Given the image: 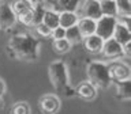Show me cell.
I'll return each instance as SVG.
<instances>
[{"mask_svg":"<svg viewBox=\"0 0 131 114\" xmlns=\"http://www.w3.org/2000/svg\"><path fill=\"white\" fill-rule=\"evenodd\" d=\"M112 38L116 39L120 45H126V44L131 42V27L117 22L116 27H115Z\"/></svg>","mask_w":131,"mask_h":114,"instance_id":"4fadbf2b","label":"cell"},{"mask_svg":"<svg viewBox=\"0 0 131 114\" xmlns=\"http://www.w3.org/2000/svg\"><path fill=\"white\" fill-rule=\"evenodd\" d=\"M48 76L52 86L57 91L68 92L70 88V71L64 60H55L48 67Z\"/></svg>","mask_w":131,"mask_h":114,"instance_id":"3957f363","label":"cell"},{"mask_svg":"<svg viewBox=\"0 0 131 114\" xmlns=\"http://www.w3.org/2000/svg\"><path fill=\"white\" fill-rule=\"evenodd\" d=\"M33 28L36 30L37 38H49L51 37V28H48L44 23H38L36 26H33Z\"/></svg>","mask_w":131,"mask_h":114,"instance_id":"d4e9b609","label":"cell"},{"mask_svg":"<svg viewBox=\"0 0 131 114\" xmlns=\"http://www.w3.org/2000/svg\"><path fill=\"white\" fill-rule=\"evenodd\" d=\"M109 65V75L112 81H126L131 79V68L127 63L120 60H113Z\"/></svg>","mask_w":131,"mask_h":114,"instance_id":"5b68a950","label":"cell"},{"mask_svg":"<svg viewBox=\"0 0 131 114\" xmlns=\"http://www.w3.org/2000/svg\"><path fill=\"white\" fill-rule=\"evenodd\" d=\"M6 91H7V84H6V81L0 77V98L6 94Z\"/></svg>","mask_w":131,"mask_h":114,"instance_id":"83f0119b","label":"cell"},{"mask_svg":"<svg viewBox=\"0 0 131 114\" xmlns=\"http://www.w3.org/2000/svg\"><path fill=\"white\" fill-rule=\"evenodd\" d=\"M101 56L104 60H119L120 57H123V45H120L113 38L105 39L102 44Z\"/></svg>","mask_w":131,"mask_h":114,"instance_id":"ba28073f","label":"cell"},{"mask_svg":"<svg viewBox=\"0 0 131 114\" xmlns=\"http://www.w3.org/2000/svg\"><path fill=\"white\" fill-rule=\"evenodd\" d=\"M18 23L10 3H0V30L10 31Z\"/></svg>","mask_w":131,"mask_h":114,"instance_id":"52a82bcc","label":"cell"},{"mask_svg":"<svg viewBox=\"0 0 131 114\" xmlns=\"http://www.w3.org/2000/svg\"><path fill=\"white\" fill-rule=\"evenodd\" d=\"M10 6H11L12 11H14V14H15L16 16L33 8L31 3L29 2V0H14V2L10 3Z\"/></svg>","mask_w":131,"mask_h":114,"instance_id":"ffe728a7","label":"cell"},{"mask_svg":"<svg viewBox=\"0 0 131 114\" xmlns=\"http://www.w3.org/2000/svg\"><path fill=\"white\" fill-rule=\"evenodd\" d=\"M64 38L67 39L71 45H78V44H82L83 37H82L79 28H78L77 26H72V27L66 28V35H64Z\"/></svg>","mask_w":131,"mask_h":114,"instance_id":"d6986e66","label":"cell"},{"mask_svg":"<svg viewBox=\"0 0 131 114\" xmlns=\"http://www.w3.org/2000/svg\"><path fill=\"white\" fill-rule=\"evenodd\" d=\"M102 44H104V39H101L97 34L83 37V39H82V45H83L85 50L92 53V54H98V53H101Z\"/></svg>","mask_w":131,"mask_h":114,"instance_id":"8fae6325","label":"cell"},{"mask_svg":"<svg viewBox=\"0 0 131 114\" xmlns=\"http://www.w3.org/2000/svg\"><path fill=\"white\" fill-rule=\"evenodd\" d=\"M86 76L88 80L97 90H106L113 83L109 75V65L106 61L92 60L86 65Z\"/></svg>","mask_w":131,"mask_h":114,"instance_id":"7a4b0ae2","label":"cell"},{"mask_svg":"<svg viewBox=\"0 0 131 114\" xmlns=\"http://www.w3.org/2000/svg\"><path fill=\"white\" fill-rule=\"evenodd\" d=\"M75 92H77V95L79 98H82L83 101H93L94 98L97 96L98 90L94 87L89 80H85V81H82V83H79Z\"/></svg>","mask_w":131,"mask_h":114,"instance_id":"7c38bea8","label":"cell"},{"mask_svg":"<svg viewBox=\"0 0 131 114\" xmlns=\"http://www.w3.org/2000/svg\"><path fill=\"white\" fill-rule=\"evenodd\" d=\"M77 27L79 28L82 37H88L96 34V20L90 18H79L77 23Z\"/></svg>","mask_w":131,"mask_h":114,"instance_id":"9a60e30c","label":"cell"},{"mask_svg":"<svg viewBox=\"0 0 131 114\" xmlns=\"http://www.w3.org/2000/svg\"><path fill=\"white\" fill-rule=\"evenodd\" d=\"M4 109V99H3V96L0 98V110H3Z\"/></svg>","mask_w":131,"mask_h":114,"instance_id":"f546056e","label":"cell"},{"mask_svg":"<svg viewBox=\"0 0 131 114\" xmlns=\"http://www.w3.org/2000/svg\"><path fill=\"white\" fill-rule=\"evenodd\" d=\"M60 98L55 94H45L40 98L38 106L44 114H56L60 110Z\"/></svg>","mask_w":131,"mask_h":114,"instance_id":"30bf717a","label":"cell"},{"mask_svg":"<svg viewBox=\"0 0 131 114\" xmlns=\"http://www.w3.org/2000/svg\"><path fill=\"white\" fill-rule=\"evenodd\" d=\"M29 2L31 3V6L34 7V6H40V4H44L45 3V0H29Z\"/></svg>","mask_w":131,"mask_h":114,"instance_id":"f1b7e54d","label":"cell"},{"mask_svg":"<svg viewBox=\"0 0 131 114\" xmlns=\"http://www.w3.org/2000/svg\"><path fill=\"white\" fill-rule=\"evenodd\" d=\"M82 0H45L44 7L47 10H53L56 12H78Z\"/></svg>","mask_w":131,"mask_h":114,"instance_id":"8992f818","label":"cell"},{"mask_svg":"<svg viewBox=\"0 0 131 114\" xmlns=\"http://www.w3.org/2000/svg\"><path fill=\"white\" fill-rule=\"evenodd\" d=\"M7 52L11 59L31 63L40 57L41 41L30 33H16L8 41Z\"/></svg>","mask_w":131,"mask_h":114,"instance_id":"6da1fadb","label":"cell"},{"mask_svg":"<svg viewBox=\"0 0 131 114\" xmlns=\"http://www.w3.org/2000/svg\"><path fill=\"white\" fill-rule=\"evenodd\" d=\"M117 16H131V0H115Z\"/></svg>","mask_w":131,"mask_h":114,"instance_id":"44dd1931","label":"cell"},{"mask_svg":"<svg viewBox=\"0 0 131 114\" xmlns=\"http://www.w3.org/2000/svg\"><path fill=\"white\" fill-rule=\"evenodd\" d=\"M66 35V28L57 26L56 28H53V30L51 31V38L53 41H57V39H63Z\"/></svg>","mask_w":131,"mask_h":114,"instance_id":"484cf974","label":"cell"},{"mask_svg":"<svg viewBox=\"0 0 131 114\" xmlns=\"http://www.w3.org/2000/svg\"><path fill=\"white\" fill-rule=\"evenodd\" d=\"M52 46H53V52L55 53H57V54H66V53H68L70 50H71L72 45L70 44L66 38H63V39L53 41Z\"/></svg>","mask_w":131,"mask_h":114,"instance_id":"7402d4cb","label":"cell"},{"mask_svg":"<svg viewBox=\"0 0 131 114\" xmlns=\"http://www.w3.org/2000/svg\"><path fill=\"white\" fill-rule=\"evenodd\" d=\"M0 31H2V30H0Z\"/></svg>","mask_w":131,"mask_h":114,"instance_id":"1f68e13d","label":"cell"},{"mask_svg":"<svg viewBox=\"0 0 131 114\" xmlns=\"http://www.w3.org/2000/svg\"><path fill=\"white\" fill-rule=\"evenodd\" d=\"M98 3H100L101 15H104V16H117L115 0H98Z\"/></svg>","mask_w":131,"mask_h":114,"instance_id":"ac0fdd59","label":"cell"},{"mask_svg":"<svg viewBox=\"0 0 131 114\" xmlns=\"http://www.w3.org/2000/svg\"><path fill=\"white\" fill-rule=\"evenodd\" d=\"M16 20L20 23V24H23V26H27V27H30L33 26V20H34V10H29L26 12H23V14H20L16 16Z\"/></svg>","mask_w":131,"mask_h":114,"instance_id":"cb8c5ba5","label":"cell"},{"mask_svg":"<svg viewBox=\"0 0 131 114\" xmlns=\"http://www.w3.org/2000/svg\"><path fill=\"white\" fill-rule=\"evenodd\" d=\"M11 114H31V107L25 101L16 102L11 107Z\"/></svg>","mask_w":131,"mask_h":114,"instance_id":"603a6c76","label":"cell"},{"mask_svg":"<svg viewBox=\"0 0 131 114\" xmlns=\"http://www.w3.org/2000/svg\"><path fill=\"white\" fill-rule=\"evenodd\" d=\"M45 26H47L48 28H51V30H53V28H56L57 26H59V12L53 11V10H47L45 8V12H44V16H42V22Z\"/></svg>","mask_w":131,"mask_h":114,"instance_id":"2e32d148","label":"cell"},{"mask_svg":"<svg viewBox=\"0 0 131 114\" xmlns=\"http://www.w3.org/2000/svg\"><path fill=\"white\" fill-rule=\"evenodd\" d=\"M77 14L79 15V18H90L97 20L101 16L98 0H82Z\"/></svg>","mask_w":131,"mask_h":114,"instance_id":"9c48e42d","label":"cell"},{"mask_svg":"<svg viewBox=\"0 0 131 114\" xmlns=\"http://www.w3.org/2000/svg\"><path fill=\"white\" fill-rule=\"evenodd\" d=\"M0 3H3V0H0Z\"/></svg>","mask_w":131,"mask_h":114,"instance_id":"4dcf8cb0","label":"cell"},{"mask_svg":"<svg viewBox=\"0 0 131 114\" xmlns=\"http://www.w3.org/2000/svg\"><path fill=\"white\" fill-rule=\"evenodd\" d=\"M117 24V18L116 16H104L101 15L96 20V34L101 39H108L112 38L115 27Z\"/></svg>","mask_w":131,"mask_h":114,"instance_id":"277c9868","label":"cell"},{"mask_svg":"<svg viewBox=\"0 0 131 114\" xmlns=\"http://www.w3.org/2000/svg\"><path fill=\"white\" fill-rule=\"evenodd\" d=\"M116 86V94L120 99H130L131 98V81L126 80V81H113Z\"/></svg>","mask_w":131,"mask_h":114,"instance_id":"e0dca14e","label":"cell"},{"mask_svg":"<svg viewBox=\"0 0 131 114\" xmlns=\"http://www.w3.org/2000/svg\"><path fill=\"white\" fill-rule=\"evenodd\" d=\"M130 56H131V42L123 45V57H126V59L128 60Z\"/></svg>","mask_w":131,"mask_h":114,"instance_id":"4316f807","label":"cell"},{"mask_svg":"<svg viewBox=\"0 0 131 114\" xmlns=\"http://www.w3.org/2000/svg\"><path fill=\"white\" fill-rule=\"evenodd\" d=\"M78 20H79V15L77 12H70V11L59 12V26L63 28L77 26Z\"/></svg>","mask_w":131,"mask_h":114,"instance_id":"5bb4252c","label":"cell"}]
</instances>
